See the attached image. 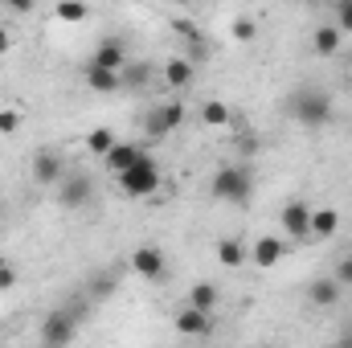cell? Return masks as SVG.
Listing matches in <instances>:
<instances>
[{
	"label": "cell",
	"mask_w": 352,
	"mask_h": 348,
	"mask_svg": "<svg viewBox=\"0 0 352 348\" xmlns=\"http://www.w3.org/2000/svg\"><path fill=\"white\" fill-rule=\"evenodd\" d=\"M192 78H197V62L192 58H168L164 62V87H173V90H184V87H192Z\"/></svg>",
	"instance_id": "15"
},
{
	"label": "cell",
	"mask_w": 352,
	"mask_h": 348,
	"mask_svg": "<svg viewBox=\"0 0 352 348\" xmlns=\"http://www.w3.org/2000/svg\"><path fill=\"white\" fill-rule=\"evenodd\" d=\"M176 4H184V0H176Z\"/></svg>",
	"instance_id": "34"
},
{
	"label": "cell",
	"mask_w": 352,
	"mask_h": 348,
	"mask_svg": "<svg viewBox=\"0 0 352 348\" xmlns=\"http://www.w3.org/2000/svg\"><path fill=\"white\" fill-rule=\"evenodd\" d=\"M94 197V180L87 173H66L58 184V205L62 209H87Z\"/></svg>",
	"instance_id": "7"
},
{
	"label": "cell",
	"mask_w": 352,
	"mask_h": 348,
	"mask_svg": "<svg viewBox=\"0 0 352 348\" xmlns=\"http://www.w3.org/2000/svg\"><path fill=\"white\" fill-rule=\"evenodd\" d=\"M164 250L160 246H152V242H144V246H135L131 250V270L144 279V283H156V279H164Z\"/></svg>",
	"instance_id": "9"
},
{
	"label": "cell",
	"mask_w": 352,
	"mask_h": 348,
	"mask_svg": "<svg viewBox=\"0 0 352 348\" xmlns=\"http://www.w3.org/2000/svg\"><path fill=\"white\" fill-rule=\"evenodd\" d=\"M213 254H217V262H221L226 270H238V266H246V262H250V246H246L242 238H217Z\"/></svg>",
	"instance_id": "14"
},
{
	"label": "cell",
	"mask_w": 352,
	"mask_h": 348,
	"mask_svg": "<svg viewBox=\"0 0 352 348\" xmlns=\"http://www.w3.org/2000/svg\"><path fill=\"white\" fill-rule=\"evenodd\" d=\"M188 303H192V307H201V312H213V307L221 303V291H217V283H209V279L192 283V287H188Z\"/></svg>",
	"instance_id": "21"
},
{
	"label": "cell",
	"mask_w": 352,
	"mask_h": 348,
	"mask_svg": "<svg viewBox=\"0 0 352 348\" xmlns=\"http://www.w3.org/2000/svg\"><path fill=\"white\" fill-rule=\"evenodd\" d=\"M54 17L58 21H87L90 8H87V0H58L54 4Z\"/></svg>",
	"instance_id": "23"
},
{
	"label": "cell",
	"mask_w": 352,
	"mask_h": 348,
	"mask_svg": "<svg viewBox=\"0 0 352 348\" xmlns=\"http://www.w3.org/2000/svg\"><path fill=\"white\" fill-rule=\"evenodd\" d=\"M29 173H33V184L58 188V184H62V176H66V160H62V152H58V148H41V152H33Z\"/></svg>",
	"instance_id": "6"
},
{
	"label": "cell",
	"mask_w": 352,
	"mask_h": 348,
	"mask_svg": "<svg viewBox=\"0 0 352 348\" xmlns=\"http://www.w3.org/2000/svg\"><path fill=\"white\" fill-rule=\"evenodd\" d=\"M209 193L217 201H226V205H246L250 193H254V176H250V168H242V164H221L213 173V180H209Z\"/></svg>",
	"instance_id": "2"
},
{
	"label": "cell",
	"mask_w": 352,
	"mask_h": 348,
	"mask_svg": "<svg viewBox=\"0 0 352 348\" xmlns=\"http://www.w3.org/2000/svg\"><path fill=\"white\" fill-rule=\"evenodd\" d=\"M12 131H21V111L0 107V135H12Z\"/></svg>",
	"instance_id": "28"
},
{
	"label": "cell",
	"mask_w": 352,
	"mask_h": 348,
	"mask_svg": "<svg viewBox=\"0 0 352 348\" xmlns=\"http://www.w3.org/2000/svg\"><path fill=\"white\" fill-rule=\"evenodd\" d=\"M287 111H291V119H295L299 127L320 131V127L332 123V94L320 90V87H299V90H291Z\"/></svg>",
	"instance_id": "1"
},
{
	"label": "cell",
	"mask_w": 352,
	"mask_h": 348,
	"mask_svg": "<svg viewBox=\"0 0 352 348\" xmlns=\"http://www.w3.org/2000/svg\"><path fill=\"white\" fill-rule=\"evenodd\" d=\"M283 254H287V246H283L278 238H270V234H263V238L250 246V262H254V266H263V270H270Z\"/></svg>",
	"instance_id": "18"
},
{
	"label": "cell",
	"mask_w": 352,
	"mask_h": 348,
	"mask_svg": "<svg viewBox=\"0 0 352 348\" xmlns=\"http://www.w3.org/2000/svg\"><path fill=\"white\" fill-rule=\"evenodd\" d=\"M115 180H119V193L123 197H152L160 188V164L152 156H140L131 168H123Z\"/></svg>",
	"instance_id": "3"
},
{
	"label": "cell",
	"mask_w": 352,
	"mask_h": 348,
	"mask_svg": "<svg viewBox=\"0 0 352 348\" xmlns=\"http://www.w3.org/2000/svg\"><path fill=\"white\" fill-rule=\"evenodd\" d=\"M336 234H340V213H336L332 205H324V209H311V238L328 242V238H336Z\"/></svg>",
	"instance_id": "19"
},
{
	"label": "cell",
	"mask_w": 352,
	"mask_h": 348,
	"mask_svg": "<svg viewBox=\"0 0 352 348\" xmlns=\"http://www.w3.org/2000/svg\"><path fill=\"white\" fill-rule=\"evenodd\" d=\"M152 78V66H123V87H144Z\"/></svg>",
	"instance_id": "27"
},
{
	"label": "cell",
	"mask_w": 352,
	"mask_h": 348,
	"mask_svg": "<svg viewBox=\"0 0 352 348\" xmlns=\"http://www.w3.org/2000/svg\"><path fill=\"white\" fill-rule=\"evenodd\" d=\"M340 41H344V33H340L336 21H332V25H316V33H311V54H316V58H336V54H340Z\"/></svg>",
	"instance_id": "13"
},
{
	"label": "cell",
	"mask_w": 352,
	"mask_h": 348,
	"mask_svg": "<svg viewBox=\"0 0 352 348\" xmlns=\"http://www.w3.org/2000/svg\"><path fill=\"white\" fill-rule=\"evenodd\" d=\"M230 33H234V41H254L258 37V21L254 17H234V25H230Z\"/></svg>",
	"instance_id": "25"
},
{
	"label": "cell",
	"mask_w": 352,
	"mask_h": 348,
	"mask_svg": "<svg viewBox=\"0 0 352 348\" xmlns=\"http://www.w3.org/2000/svg\"><path fill=\"white\" fill-rule=\"evenodd\" d=\"M12 287H16V266L0 262V291H12Z\"/></svg>",
	"instance_id": "30"
},
{
	"label": "cell",
	"mask_w": 352,
	"mask_h": 348,
	"mask_svg": "<svg viewBox=\"0 0 352 348\" xmlns=\"http://www.w3.org/2000/svg\"><path fill=\"white\" fill-rule=\"evenodd\" d=\"M78 316L70 312V307H58V312H50L45 320H41V328H37V336H41V345H54V348H62V345H70L74 336H78Z\"/></svg>",
	"instance_id": "4"
},
{
	"label": "cell",
	"mask_w": 352,
	"mask_h": 348,
	"mask_svg": "<svg viewBox=\"0 0 352 348\" xmlns=\"http://www.w3.org/2000/svg\"><path fill=\"white\" fill-rule=\"evenodd\" d=\"M87 87L94 94H115V90H123V70H107V66L87 62Z\"/></svg>",
	"instance_id": "16"
},
{
	"label": "cell",
	"mask_w": 352,
	"mask_h": 348,
	"mask_svg": "<svg viewBox=\"0 0 352 348\" xmlns=\"http://www.w3.org/2000/svg\"><path fill=\"white\" fill-rule=\"evenodd\" d=\"M278 221H283V230H287L291 242H307L311 238V205L307 201H287L283 213H278Z\"/></svg>",
	"instance_id": "8"
},
{
	"label": "cell",
	"mask_w": 352,
	"mask_h": 348,
	"mask_svg": "<svg viewBox=\"0 0 352 348\" xmlns=\"http://www.w3.org/2000/svg\"><path fill=\"white\" fill-rule=\"evenodd\" d=\"M336 25L340 33H352V0H336Z\"/></svg>",
	"instance_id": "29"
},
{
	"label": "cell",
	"mask_w": 352,
	"mask_h": 348,
	"mask_svg": "<svg viewBox=\"0 0 352 348\" xmlns=\"http://www.w3.org/2000/svg\"><path fill=\"white\" fill-rule=\"evenodd\" d=\"M4 4H8L12 12H33V4H37V0H4Z\"/></svg>",
	"instance_id": "31"
},
{
	"label": "cell",
	"mask_w": 352,
	"mask_h": 348,
	"mask_svg": "<svg viewBox=\"0 0 352 348\" xmlns=\"http://www.w3.org/2000/svg\"><path fill=\"white\" fill-rule=\"evenodd\" d=\"M111 144H115L111 127H94V131L87 135V152H94V156H107V152H111Z\"/></svg>",
	"instance_id": "24"
},
{
	"label": "cell",
	"mask_w": 352,
	"mask_h": 348,
	"mask_svg": "<svg viewBox=\"0 0 352 348\" xmlns=\"http://www.w3.org/2000/svg\"><path fill=\"white\" fill-rule=\"evenodd\" d=\"M0 4H4V0H0Z\"/></svg>",
	"instance_id": "35"
},
{
	"label": "cell",
	"mask_w": 352,
	"mask_h": 348,
	"mask_svg": "<svg viewBox=\"0 0 352 348\" xmlns=\"http://www.w3.org/2000/svg\"><path fill=\"white\" fill-rule=\"evenodd\" d=\"M8 50H12V33L0 25V54H8Z\"/></svg>",
	"instance_id": "32"
},
{
	"label": "cell",
	"mask_w": 352,
	"mask_h": 348,
	"mask_svg": "<svg viewBox=\"0 0 352 348\" xmlns=\"http://www.w3.org/2000/svg\"><path fill=\"white\" fill-rule=\"evenodd\" d=\"M90 62H94V66H107V70H123V66H127V45H123L119 37H102V41L94 45Z\"/></svg>",
	"instance_id": "12"
},
{
	"label": "cell",
	"mask_w": 352,
	"mask_h": 348,
	"mask_svg": "<svg viewBox=\"0 0 352 348\" xmlns=\"http://www.w3.org/2000/svg\"><path fill=\"white\" fill-rule=\"evenodd\" d=\"M140 156H144V152H140V144H127V140H115V144H111V152H107L102 160H107V173H115V176H119L123 168H131V164H135Z\"/></svg>",
	"instance_id": "17"
},
{
	"label": "cell",
	"mask_w": 352,
	"mask_h": 348,
	"mask_svg": "<svg viewBox=\"0 0 352 348\" xmlns=\"http://www.w3.org/2000/svg\"><path fill=\"white\" fill-rule=\"evenodd\" d=\"M332 279H336V283H340L344 291L352 287V250H344V254L336 259V266H332Z\"/></svg>",
	"instance_id": "26"
},
{
	"label": "cell",
	"mask_w": 352,
	"mask_h": 348,
	"mask_svg": "<svg viewBox=\"0 0 352 348\" xmlns=\"http://www.w3.org/2000/svg\"><path fill=\"white\" fill-rule=\"evenodd\" d=\"M184 115H188V107H184L180 98L152 107V111L144 115V135H148V140H164L168 131H176V127L184 123Z\"/></svg>",
	"instance_id": "5"
},
{
	"label": "cell",
	"mask_w": 352,
	"mask_h": 348,
	"mask_svg": "<svg viewBox=\"0 0 352 348\" xmlns=\"http://www.w3.org/2000/svg\"><path fill=\"white\" fill-rule=\"evenodd\" d=\"M340 295H344V287H340L332 274H320V279L307 283V303H311V307H336Z\"/></svg>",
	"instance_id": "11"
},
{
	"label": "cell",
	"mask_w": 352,
	"mask_h": 348,
	"mask_svg": "<svg viewBox=\"0 0 352 348\" xmlns=\"http://www.w3.org/2000/svg\"><path fill=\"white\" fill-rule=\"evenodd\" d=\"M115 291H119V270H115V266H102V270H94L87 279L90 299H107V295H115Z\"/></svg>",
	"instance_id": "20"
},
{
	"label": "cell",
	"mask_w": 352,
	"mask_h": 348,
	"mask_svg": "<svg viewBox=\"0 0 352 348\" xmlns=\"http://www.w3.org/2000/svg\"><path fill=\"white\" fill-rule=\"evenodd\" d=\"M201 119H205L209 127H226V123H234V111H230V102H221V98H205V102H201Z\"/></svg>",
	"instance_id": "22"
},
{
	"label": "cell",
	"mask_w": 352,
	"mask_h": 348,
	"mask_svg": "<svg viewBox=\"0 0 352 348\" xmlns=\"http://www.w3.org/2000/svg\"><path fill=\"white\" fill-rule=\"evenodd\" d=\"M176 332L180 336H209L213 332V312H201V307H192V303H184L180 312H176Z\"/></svg>",
	"instance_id": "10"
},
{
	"label": "cell",
	"mask_w": 352,
	"mask_h": 348,
	"mask_svg": "<svg viewBox=\"0 0 352 348\" xmlns=\"http://www.w3.org/2000/svg\"><path fill=\"white\" fill-rule=\"evenodd\" d=\"M303 4H320V0H303Z\"/></svg>",
	"instance_id": "33"
}]
</instances>
